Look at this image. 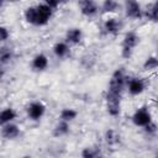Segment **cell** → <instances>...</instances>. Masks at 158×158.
Listing matches in <instances>:
<instances>
[{"label":"cell","mask_w":158,"mask_h":158,"mask_svg":"<svg viewBox=\"0 0 158 158\" xmlns=\"http://www.w3.org/2000/svg\"><path fill=\"white\" fill-rule=\"evenodd\" d=\"M51 15H52V9L46 4L38 5L37 7H28L25 11L26 21L30 22V23H33V25H44V23H47Z\"/></svg>","instance_id":"1"},{"label":"cell","mask_w":158,"mask_h":158,"mask_svg":"<svg viewBox=\"0 0 158 158\" xmlns=\"http://www.w3.org/2000/svg\"><path fill=\"white\" fill-rule=\"evenodd\" d=\"M125 81H126V77L123 74V70L122 69H117L111 79H110V84H109V89L107 91L110 93H115V94H121L123 86H125Z\"/></svg>","instance_id":"2"},{"label":"cell","mask_w":158,"mask_h":158,"mask_svg":"<svg viewBox=\"0 0 158 158\" xmlns=\"http://www.w3.org/2000/svg\"><path fill=\"white\" fill-rule=\"evenodd\" d=\"M138 40H139L138 36L132 31L127 32L125 35V38H123V42H122V57L123 58H130L131 57L133 48L138 43Z\"/></svg>","instance_id":"3"},{"label":"cell","mask_w":158,"mask_h":158,"mask_svg":"<svg viewBox=\"0 0 158 158\" xmlns=\"http://www.w3.org/2000/svg\"><path fill=\"white\" fill-rule=\"evenodd\" d=\"M120 102H121V94L107 91L106 105H107V112L111 116H117L120 114Z\"/></svg>","instance_id":"4"},{"label":"cell","mask_w":158,"mask_h":158,"mask_svg":"<svg viewBox=\"0 0 158 158\" xmlns=\"http://www.w3.org/2000/svg\"><path fill=\"white\" fill-rule=\"evenodd\" d=\"M132 121L136 126H146L148 122L152 121L151 114L148 112V110L146 107H142L135 112V115L132 116Z\"/></svg>","instance_id":"5"},{"label":"cell","mask_w":158,"mask_h":158,"mask_svg":"<svg viewBox=\"0 0 158 158\" xmlns=\"http://www.w3.org/2000/svg\"><path fill=\"white\" fill-rule=\"evenodd\" d=\"M126 15L131 19H139L142 16L141 6L137 0H126Z\"/></svg>","instance_id":"6"},{"label":"cell","mask_w":158,"mask_h":158,"mask_svg":"<svg viewBox=\"0 0 158 158\" xmlns=\"http://www.w3.org/2000/svg\"><path fill=\"white\" fill-rule=\"evenodd\" d=\"M80 11L85 16H93L98 11V6L94 0H80L79 1Z\"/></svg>","instance_id":"7"},{"label":"cell","mask_w":158,"mask_h":158,"mask_svg":"<svg viewBox=\"0 0 158 158\" xmlns=\"http://www.w3.org/2000/svg\"><path fill=\"white\" fill-rule=\"evenodd\" d=\"M28 116L32 120H40L44 114V105L41 102H32L27 109Z\"/></svg>","instance_id":"8"},{"label":"cell","mask_w":158,"mask_h":158,"mask_svg":"<svg viewBox=\"0 0 158 158\" xmlns=\"http://www.w3.org/2000/svg\"><path fill=\"white\" fill-rule=\"evenodd\" d=\"M144 90V83L142 79L132 78L128 80V91L132 95H138Z\"/></svg>","instance_id":"9"},{"label":"cell","mask_w":158,"mask_h":158,"mask_svg":"<svg viewBox=\"0 0 158 158\" xmlns=\"http://www.w3.org/2000/svg\"><path fill=\"white\" fill-rule=\"evenodd\" d=\"M1 135H2V137L7 138V139H14L20 135V130L16 125H10L9 123V125H5L2 127Z\"/></svg>","instance_id":"10"},{"label":"cell","mask_w":158,"mask_h":158,"mask_svg":"<svg viewBox=\"0 0 158 158\" xmlns=\"http://www.w3.org/2000/svg\"><path fill=\"white\" fill-rule=\"evenodd\" d=\"M48 65V59L44 54H38L33 58V62H32V67L36 69V70H43L46 69Z\"/></svg>","instance_id":"11"},{"label":"cell","mask_w":158,"mask_h":158,"mask_svg":"<svg viewBox=\"0 0 158 158\" xmlns=\"http://www.w3.org/2000/svg\"><path fill=\"white\" fill-rule=\"evenodd\" d=\"M121 28V23L117 19H109L105 22V30L109 33H117Z\"/></svg>","instance_id":"12"},{"label":"cell","mask_w":158,"mask_h":158,"mask_svg":"<svg viewBox=\"0 0 158 158\" xmlns=\"http://www.w3.org/2000/svg\"><path fill=\"white\" fill-rule=\"evenodd\" d=\"M81 40V30L80 28H70L67 32V41L70 43H78Z\"/></svg>","instance_id":"13"},{"label":"cell","mask_w":158,"mask_h":158,"mask_svg":"<svg viewBox=\"0 0 158 158\" xmlns=\"http://www.w3.org/2000/svg\"><path fill=\"white\" fill-rule=\"evenodd\" d=\"M15 117H16V114L12 109H5V110L0 111V125H5V123L10 122Z\"/></svg>","instance_id":"14"},{"label":"cell","mask_w":158,"mask_h":158,"mask_svg":"<svg viewBox=\"0 0 158 158\" xmlns=\"http://www.w3.org/2000/svg\"><path fill=\"white\" fill-rule=\"evenodd\" d=\"M68 131H69V126H68V122L67 121H60L57 126H56V128L53 130V135L56 136V137H59V136H63V135H65V133H68Z\"/></svg>","instance_id":"15"},{"label":"cell","mask_w":158,"mask_h":158,"mask_svg":"<svg viewBox=\"0 0 158 158\" xmlns=\"http://www.w3.org/2000/svg\"><path fill=\"white\" fill-rule=\"evenodd\" d=\"M118 9V2L116 0H104L102 2V12H114Z\"/></svg>","instance_id":"16"},{"label":"cell","mask_w":158,"mask_h":158,"mask_svg":"<svg viewBox=\"0 0 158 158\" xmlns=\"http://www.w3.org/2000/svg\"><path fill=\"white\" fill-rule=\"evenodd\" d=\"M53 52H54V54H56L57 57L62 58V57H65V56L68 54L69 48H68V46H67L65 43H57V44L53 47Z\"/></svg>","instance_id":"17"},{"label":"cell","mask_w":158,"mask_h":158,"mask_svg":"<svg viewBox=\"0 0 158 158\" xmlns=\"http://www.w3.org/2000/svg\"><path fill=\"white\" fill-rule=\"evenodd\" d=\"M12 58V51L9 47L0 48V63H7Z\"/></svg>","instance_id":"18"},{"label":"cell","mask_w":158,"mask_h":158,"mask_svg":"<svg viewBox=\"0 0 158 158\" xmlns=\"http://www.w3.org/2000/svg\"><path fill=\"white\" fill-rule=\"evenodd\" d=\"M75 116H77V111H74L73 109H64L60 112V118L63 121H67V122L75 118Z\"/></svg>","instance_id":"19"},{"label":"cell","mask_w":158,"mask_h":158,"mask_svg":"<svg viewBox=\"0 0 158 158\" xmlns=\"http://www.w3.org/2000/svg\"><path fill=\"white\" fill-rule=\"evenodd\" d=\"M147 16H148V19H151L152 21H157V17H158V4H157V2H153V4L148 7Z\"/></svg>","instance_id":"20"},{"label":"cell","mask_w":158,"mask_h":158,"mask_svg":"<svg viewBox=\"0 0 158 158\" xmlns=\"http://www.w3.org/2000/svg\"><path fill=\"white\" fill-rule=\"evenodd\" d=\"M157 67H158V60H157L156 57H149V58H147L146 62H144V64H143V68H144L146 70H153V69H156Z\"/></svg>","instance_id":"21"},{"label":"cell","mask_w":158,"mask_h":158,"mask_svg":"<svg viewBox=\"0 0 158 158\" xmlns=\"http://www.w3.org/2000/svg\"><path fill=\"white\" fill-rule=\"evenodd\" d=\"M81 156L84 158H95V157L100 156V152H99V149H95V148H85L81 152Z\"/></svg>","instance_id":"22"},{"label":"cell","mask_w":158,"mask_h":158,"mask_svg":"<svg viewBox=\"0 0 158 158\" xmlns=\"http://www.w3.org/2000/svg\"><path fill=\"white\" fill-rule=\"evenodd\" d=\"M106 142L109 144H114V143L117 142V136H116V133H115L114 130H109L106 132Z\"/></svg>","instance_id":"23"},{"label":"cell","mask_w":158,"mask_h":158,"mask_svg":"<svg viewBox=\"0 0 158 158\" xmlns=\"http://www.w3.org/2000/svg\"><path fill=\"white\" fill-rule=\"evenodd\" d=\"M144 130H146V132H148V133H154L156 132V130H157V126H156V123L154 122H148L146 126H144Z\"/></svg>","instance_id":"24"},{"label":"cell","mask_w":158,"mask_h":158,"mask_svg":"<svg viewBox=\"0 0 158 158\" xmlns=\"http://www.w3.org/2000/svg\"><path fill=\"white\" fill-rule=\"evenodd\" d=\"M7 37H9V32H7V30H6L5 27L0 26V42L7 40Z\"/></svg>","instance_id":"25"},{"label":"cell","mask_w":158,"mask_h":158,"mask_svg":"<svg viewBox=\"0 0 158 158\" xmlns=\"http://www.w3.org/2000/svg\"><path fill=\"white\" fill-rule=\"evenodd\" d=\"M58 1L57 0H46V5H48L51 9H53V7H57L58 6Z\"/></svg>","instance_id":"26"},{"label":"cell","mask_w":158,"mask_h":158,"mask_svg":"<svg viewBox=\"0 0 158 158\" xmlns=\"http://www.w3.org/2000/svg\"><path fill=\"white\" fill-rule=\"evenodd\" d=\"M2 4H4V0H0V7L2 6Z\"/></svg>","instance_id":"27"},{"label":"cell","mask_w":158,"mask_h":158,"mask_svg":"<svg viewBox=\"0 0 158 158\" xmlns=\"http://www.w3.org/2000/svg\"><path fill=\"white\" fill-rule=\"evenodd\" d=\"M58 2H64V1H67V0H57Z\"/></svg>","instance_id":"28"}]
</instances>
